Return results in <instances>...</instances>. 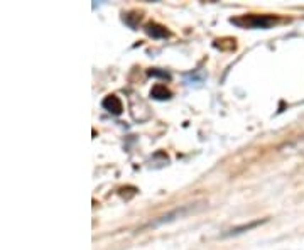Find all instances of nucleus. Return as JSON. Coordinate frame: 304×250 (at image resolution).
Segmentation results:
<instances>
[{"instance_id":"f03ea898","label":"nucleus","mask_w":304,"mask_h":250,"mask_svg":"<svg viewBox=\"0 0 304 250\" xmlns=\"http://www.w3.org/2000/svg\"><path fill=\"white\" fill-rule=\"evenodd\" d=\"M101 107H103L108 113H112V115H120V113L124 112V105H122L120 98L115 97V95H108L106 98H103Z\"/></svg>"},{"instance_id":"6e6552de","label":"nucleus","mask_w":304,"mask_h":250,"mask_svg":"<svg viewBox=\"0 0 304 250\" xmlns=\"http://www.w3.org/2000/svg\"><path fill=\"white\" fill-rule=\"evenodd\" d=\"M147 75H149V76H161V78L171 79V75H169V73H167V71H159V70H149V71H147Z\"/></svg>"},{"instance_id":"0eeeda50","label":"nucleus","mask_w":304,"mask_h":250,"mask_svg":"<svg viewBox=\"0 0 304 250\" xmlns=\"http://www.w3.org/2000/svg\"><path fill=\"white\" fill-rule=\"evenodd\" d=\"M186 211H188V208H181V210H174L173 213H167V215H164V217H161L157 220V222L154 223V225H159V223H164V222H171V220H174V217H182V215L186 213Z\"/></svg>"},{"instance_id":"7ed1b4c3","label":"nucleus","mask_w":304,"mask_h":250,"mask_svg":"<svg viewBox=\"0 0 304 250\" xmlns=\"http://www.w3.org/2000/svg\"><path fill=\"white\" fill-rule=\"evenodd\" d=\"M265 222H267V218H264V220H255V222L245 223V225H240V226H233V228L227 230L225 233H222V237H223V238H225V237H235V235H240V233H243V232H249V230L255 228V226L262 225V223H265Z\"/></svg>"},{"instance_id":"39448f33","label":"nucleus","mask_w":304,"mask_h":250,"mask_svg":"<svg viewBox=\"0 0 304 250\" xmlns=\"http://www.w3.org/2000/svg\"><path fill=\"white\" fill-rule=\"evenodd\" d=\"M144 31L149 34L151 37H154V39H162V37L169 36V31H167L164 25L155 24V22H149V24H146L144 25Z\"/></svg>"},{"instance_id":"f257e3e1","label":"nucleus","mask_w":304,"mask_h":250,"mask_svg":"<svg viewBox=\"0 0 304 250\" xmlns=\"http://www.w3.org/2000/svg\"><path fill=\"white\" fill-rule=\"evenodd\" d=\"M277 21L279 19L274 16H255V14L230 19L231 24L238 25L242 29H271L274 24H277Z\"/></svg>"},{"instance_id":"20e7f679","label":"nucleus","mask_w":304,"mask_h":250,"mask_svg":"<svg viewBox=\"0 0 304 250\" xmlns=\"http://www.w3.org/2000/svg\"><path fill=\"white\" fill-rule=\"evenodd\" d=\"M280 152L287 154H304V135H299L294 141L287 142L286 146L280 147Z\"/></svg>"},{"instance_id":"423d86ee","label":"nucleus","mask_w":304,"mask_h":250,"mask_svg":"<svg viewBox=\"0 0 304 250\" xmlns=\"http://www.w3.org/2000/svg\"><path fill=\"white\" fill-rule=\"evenodd\" d=\"M151 97L154 98V100H159V101H164V100H169L171 97H173V93L169 92V90L166 88V85H154L151 90Z\"/></svg>"}]
</instances>
